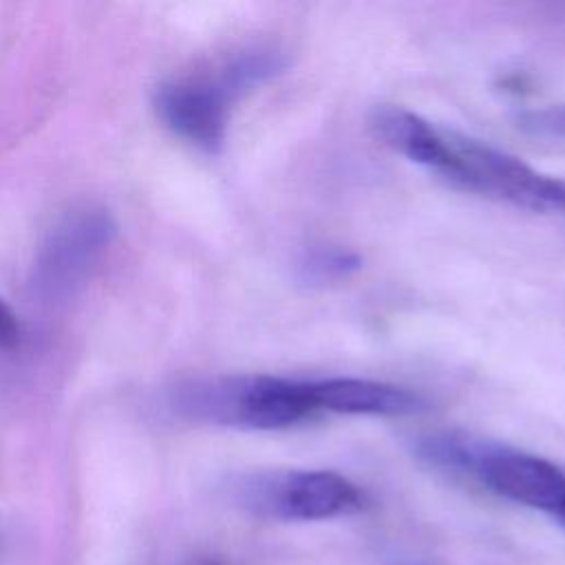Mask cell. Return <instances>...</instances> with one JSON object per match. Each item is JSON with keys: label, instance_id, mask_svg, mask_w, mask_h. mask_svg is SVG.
<instances>
[{"label": "cell", "instance_id": "cell-8", "mask_svg": "<svg viewBox=\"0 0 565 565\" xmlns=\"http://www.w3.org/2000/svg\"><path fill=\"white\" fill-rule=\"evenodd\" d=\"M362 267L360 254L335 247V245H318L302 254L298 260V276L309 285H324L331 280H340L351 276Z\"/></svg>", "mask_w": 565, "mask_h": 565}, {"label": "cell", "instance_id": "cell-11", "mask_svg": "<svg viewBox=\"0 0 565 565\" xmlns=\"http://www.w3.org/2000/svg\"><path fill=\"white\" fill-rule=\"evenodd\" d=\"M188 565H221V561H216V558H212V556H199V558L190 561Z\"/></svg>", "mask_w": 565, "mask_h": 565}, {"label": "cell", "instance_id": "cell-7", "mask_svg": "<svg viewBox=\"0 0 565 565\" xmlns=\"http://www.w3.org/2000/svg\"><path fill=\"white\" fill-rule=\"evenodd\" d=\"M369 128L382 143L437 174L446 166L448 148L441 128L408 108L380 104L369 115Z\"/></svg>", "mask_w": 565, "mask_h": 565}, {"label": "cell", "instance_id": "cell-12", "mask_svg": "<svg viewBox=\"0 0 565 565\" xmlns=\"http://www.w3.org/2000/svg\"><path fill=\"white\" fill-rule=\"evenodd\" d=\"M413 565H422V563H413Z\"/></svg>", "mask_w": 565, "mask_h": 565}, {"label": "cell", "instance_id": "cell-2", "mask_svg": "<svg viewBox=\"0 0 565 565\" xmlns=\"http://www.w3.org/2000/svg\"><path fill=\"white\" fill-rule=\"evenodd\" d=\"M271 49L243 51L205 75L168 82L157 93V110L168 128L190 143L216 150L227 130L232 104L285 68Z\"/></svg>", "mask_w": 565, "mask_h": 565}, {"label": "cell", "instance_id": "cell-4", "mask_svg": "<svg viewBox=\"0 0 565 565\" xmlns=\"http://www.w3.org/2000/svg\"><path fill=\"white\" fill-rule=\"evenodd\" d=\"M238 505L260 519L322 521L364 505L360 488L333 470H274L245 477L236 486Z\"/></svg>", "mask_w": 565, "mask_h": 565}, {"label": "cell", "instance_id": "cell-6", "mask_svg": "<svg viewBox=\"0 0 565 565\" xmlns=\"http://www.w3.org/2000/svg\"><path fill=\"white\" fill-rule=\"evenodd\" d=\"M316 411L342 415L406 417L426 411V399L399 384L366 377H327L309 382Z\"/></svg>", "mask_w": 565, "mask_h": 565}, {"label": "cell", "instance_id": "cell-10", "mask_svg": "<svg viewBox=\"0 0 565 565\" xmlns=\"http://www.w3.org/2000/svg\"><path fill=\"white\" fill-rule=\"evenodd\" d=\"M20 340V327L13 311L0 300V349H13Z\"/></svg>", "mask_w": 565, "mask_h": 565}, {"label": "cell", "instance_id": "cell-5", "mask_svg": "<svg viewBox=\"0 0 565 565\" xmlns=\"http://www.w3.org/2000/svg\"><path fill=\"white\" fill-rule=\"evenodd\" d=\"M463 472L475 475L494 494L565 525V472L552 461L470 437Z\"/></svg>", "mask_w": 565, "mask_h": 565}, {"label": "cell", "instance_id": "cell-9", "mask_svg": "<svg viewBox=\"0 0 565 565\" xmlns=\"http://www.w3.org/2000/svg\"><path fill=\"white\" fill-rule=\"evenodd\" d=\"M516 124L521 130L536 137L565 139V104L523 110L519 113Z\"/></svg>", "mask_w": 565, "mask_h": 565}, {"label": "cell", "instance_id": "cell-3", "mask_svg": "<svg viewBox=\"0 0 565 565\" xmlns=\"http://www.w3.org/2000/svg\"><path fill=\"white\" fill-rule=\"evenodd\" d=\"M444 130L448 161L439 177L457 188L543 214L565 216V181L468 135Z\"/></svg>", "mask_w": 565, "mask_h": 565}, {"label": "cell", "instance_id": "cell-1", "mask_svg": "<svg viewBox=\"0 0 565 565\" xmlns=\"http://www.w3.org/2000/svg\"><path fill=\"white\" fill-rule=\"evenodd\" d=\"M172 408L194 422L278 430L309 417L316 406L309 382L274 375H210L181 382Z\"/></svg>", "mask_w": 565, "mask_h": 565}]
</instances>
